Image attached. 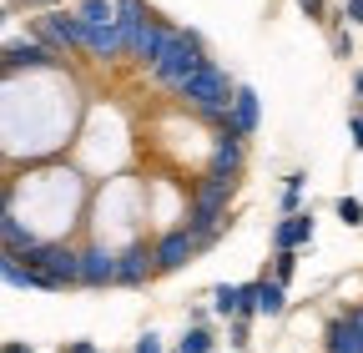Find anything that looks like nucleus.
<instances>
[{"label": "nucleus", "instance_id": "8", "mask_svg": "<svg viewBox=\"0 0 363 353\" xmlns=\"http://www.w3.org/2000/svg\"><path fill=\"white\" fill-rule=\"evenodd\" d=\"M111 283H116V247L111 242L81 247V288H111Z\"/></svg>", "mask_w": 363, "mask_h": 353}, {"label": "nucleus", "instance_id": "20", "mask_svg": "<svg viewBox=\"0 0 363 353\" xmlns=\"http://www.w3.org/2000/svg\"><path fill=\"white\" fill-rule=\"evenodd\" d=\"M328 353H363V343L353 338V328H348L343 318H338V323L328 328Z\"/></svg>", "mask_w": 363, "mask_h": 353}, {"label": "nucleus", "instance_id": "29", "mask_svg": "<svg viewBox=\"0 0 363 353\" xmlns=\"http://www.w3.org/2000/svg\"><path fill=\"white\" fill-rule=\"evenodd\" d=\"M61 353H101V348L86 343V338H71V343H61Z\"/></svg>", "mask_w": 363, "mask_h": 353}, {"label": "nucleus", "instance_id": "31", "mask_svg": "<svg viewBox=\"0 0 363 353\" xmlns=\"http://www.w3.org/2000/svg\"><path fill=\"white\" fill-rule=\"evenodd\" d=\"M298 6H303V16H313V21H323V11H328L323 0H298Z\"/></svg>", "mask_w": 363, "mask_h": 353}, {"label": "nucleus", "instance_id": "32", "mask_svg": "<svg viewBox=\"0 0 363 353\" xmlns=\"http://www.w3.org/2000/svg\"><path fill=\"white\" fill-rule=\"evenodd\" d=\"M0 353H35L30 343H0Z\"/></svg>", "mask_w": 363, "mask_h": 353}, {"label": "nucleus", "instance_id": "1", "mask_svg": "<svg viewBox=\"0 0 363 353\" xmlns=\"http://www.w3.org/2000/svg\"><path fill=\"white\" fill-rule=\"evenodd\" d=\"M238 192V176L227 172H207L192 182V197H187V232L202 237V232H217L222 217H227V197Z\"/></svg>", "mask_w": 363, "mask_h": 353}, {"label": "nucleus", "instance_id": "16", "mask_svg": "<svg viewBox=\"0 0 363 353\" xmlns=\"http://www.w3.org/2000/svg\"><path fill=\"white\" fill-rule=\"evenodd\" d=\"M207 298H212V313H217V318H238V313H242V288H238V283H217Z\"/></svg>", "mask_w": 363, "mask_h": 353}, {"label": "nucleus", "instance_id": "17", "mask_svg": "<svg viewBox=\"0 0 363 353\" xmlns=\"http://www.w3.org/2000/svg\"><path fill=\"white\" fill-rule=\"evenodd\" d=\"M152 21V11H147V0H116V26L126 30V40L136 35V30H142Z\"/></svg>", "mask_w": 363, "mask_h": 353}, {"label": "nucleus", "instance_id": "13", "mask_svg": "<svg viewBox=\"0 0 363 353\" xmlns=\"http://www.w3.org/2000/svg\"><path fill=\"white\" fill-rule=\"evenodd\" d=\"M207 172H227V176H238V172H242V137L222 131V137L212 142V167H207Z\"/></svg>", "mask_w": 363, "mask_h": 353}, {"label": "nucleus", "instance_id": "3", "mask_svg": "<svg viewBox=\"0 0 363 353\" xmlns=\"http://www.w3.org/2000/svg\"><path fill=\"white\" fill-rule=\"evenodd\" d=\"M177 91H182V101H187V106H197L207 121H227V111H233V96H238V86H233V81H227V76L207 61L202 71H192L187 81H182Z\"/></svg>", "mask_w": 363, "mask_h": 353}, {"label": "nucleus", "instance_id": "33", "mask_svg": "<svg viewBox=\"0 0 363 353\" xmlns=\"http://www.w3.org/2000/svg\"><path fill=\"white\" fill-rule=\"evenodd\" d=\"M353 96H358V101H363V66H358V71H353Z\"/></svg>", "mask_w": 363, "mask_h": 353}, {"label": "nucleus", "instance_id": "5", "mask_svg": "<svg viewBox=\"0 0 363 353\" xmlns=\"http://www.w3.org/2000/svg\"><path fill=\"white\" fill-rule=\"evenodd\" d=\"M157 273V247L147 237H131L126 247H116V283L121 288H142Z\"/></svg>", "mask_w": 363, "mask_h": 353}, {"label": "nucleus", "instance_id": "12", "mask_svg": "<svg viewBox=\"0 0 363 353\" xmlns=\"http://www.w3.org/2000/svg\"><path fill=\"white\" fill-rule=\"evenodd\" d=\"M313 232H318L313 212H293V217H283V223L272 228V247H278V252H288V247H308Z\"/></svg>", "mask_w": 363, "mask_h": 353}, {"label": "nucleus", "instance_id": "28", "mask_svg": "<svg viewBox=\"0 0 363 353\" xmlns=\"http://www.w3.org/2000/svg\"><path fill=\"white\" fill-rule=\"evenodd\" d=\"M343 21H348V26H363V0H348V6H343Z\"/></svg>", "mask_w": 363, "mask_h": 353}, {"label": "nucleus", "instance_id": "6", "mask_svg": "<svg viewBox=\"0 0 363 353\" xmlns=\"http://www.w3.org/2000/svg\"><path fill=\"white\" fill-rule=\"evenodd\" d=\"M242 313L247 318H283L288 313V293L278 278H257L242 288Z\"/></svg>", "mask_w": 363, "mask_h": 353}, {"label": "nucleus", "instance_id": "34", "mask_svg": "<svg viewBox=\"0 0 363 353\" xmlns=\"http://www.w3.org/2000/svg\"><path fill=\"white\" fill-rule=\"evenodd\" d=\"M11 212V192H6V182H0V217Z\"/></svg>", "mask_w": 363, "mask_h": 353}, {"label": "nucleus", "instance_id": "9", "mask_svg": "<svg viewBox=\"0 0 363 353\" xmlns=\"http://www.w3.org/2000/svg\"><path fill=\"white\" fill-rule=\"evenodd\" d=\"M172 35H177V26H167V21H157V16H152L142 30L131 35V51H126V56H136L142 66H157V61L167 56V46H172Z\"/></svg>", "mask_w": 363, "mask_h": 353}, {"label": "nucleus", "instance_id": "7", "mask_svg": "<svg viewBox=\"0 0 363 353\" xmlns=\"http://www.w3.org/2000/svg\"><path fill=\"white\" fill-rule=\"evenodd\" d=\"M152 247H157V273H177V268H187V262L197 257V237L187 232V223H182V228H167Z\"/></svg>", "mask_w": 363, "mask_h": 353}, {"label": "nucleus", "instance_id": "19", "mask_svg": "<svg viewBox=\"0 0 363 353\" xmlns=\"http://www.w3.org/2000/svg\"><path fill=\"white\" fill-rule=\"evenodd\" d=\"M217 348V338H212V328H202V323H192L187 333H182V343H177V353H212Z\"/></svg>", "mask_w": 363, "mask_h": 353}, {"label": "nucleus", "instance_id": "4", "mask_svg": "<svg viewBox=\"0 0 363 353\" xmlns=\"http://www.w3.org/2000/svg\"><path fill=\"white\" fill-rule=\"evenodd\" d=\"M207 66V56H202V35H192V30H177L172 35V46H167V56L152 66V76L162 81V86H182L192 71H202Z\"/></svg>", "mask_w": 363, "mask_h": 353}, {"label": "nucleus", "instance_id": "25", "mask_svg": "<svg viewBox=\"0 0 363 353\" xmlns=\"http://www.w3.org/2000/svg\"><path fill=\"white\" fill-rule=\"evenodd\" d=\"M303 212V187H283V217Z\"/></svg>", "mask_w": 363, "mask_h": 353}, {"label": "nucleus", "instance_id": "35", "mask_svg": "<svg viewBox=\"0 0 363 353\" xmlns=\"http://www.w3.org/2000/svg\"><path fill=\"white\" fill-rule=\"evenodd\" d=\"M40 6H56V0H40Z\"/></svg>", "mask_w": 363, "mask_h": 353}, {"label": "nucleus", "instance_id": "23", "mask_svg": "<svg viewBox=\"0 0 363 353\" xmlns=\"http://www.w3.org/2000/svg\"><path fill=\"white\" fill-rule=\"evenodd\" d=\"M247 323H252V318H247V313H238V318H233V328H227V338H233V348H238V353H247Z\"/></svg>", "mask_w": 363, "mask_h": 353}, {"label": "nucleus", "instance_id": "14", "mask_svg": "<svg viewBox=\"0 0 363 353\" xmlns=\"http://www.w3.org/2000/svg\"><path fill=\"white\" fill-rule=\"evenodd\" d=\"M0 283H11V288H40L45 293L40 273H30L26 262H21V252H11V247H0Z\"/></svg>", "mask_w": 363, "mask_h": 353}, {"label": "nucleus", "instance_id": "22", "mask_svg": "<svg viewBox=\"0 0 363 353\" xmlns=\"http://www.w3.org/2000/svg\"><path fill=\"white\" fill-rule=\"evenodd\" d=\"M298 273V247H288V252H278V262H272V278H278L283 288H288V278Z\"/></svg>", "mask_w": 363, "mask_h": 353}, {"label": "nucleus", "instance_id": "21", "mask_svg": "<svg viewBox=\"0 0 363 353\" xmlns=\"http://www.w3.org/2000/svg\"><path fill=\"white\" fill-rule=\"evenodd\" d=\"M333 212H338V223H343V228H363V202H358V197H338Z\"/></svg>", "mask_w": 363, "mask_h": 353}, {"label": "nucleus", "instance_id": "2", "mask_svg": "<svg viewBox=\"0 0 363 353\" xmlns=\"http://www.w3.org/2000/svg\"><path fill=\"white\" fill-rule=\"evenodd\" d=\"M21 262L30 273H40L45 293H66V288H81V252L66 247V242H35L30 252H21Z\"/></svg>", "mask_w": 363, "mask_h": 353}, {"label": "nucleus", "instance_id": "26", "mask_svg": "<svg viewBox=\"0 0 363 353\" xmlns=\"http://www.w3.org/2000/svg\"><path fill=\"white\" fill-rule=\"evenodd\" d=\"M131 353H162V333H142L131 343Z\"/></svg>", "mask_w": 363, "mask_h": 353}, {"label": "nucleus", "instance_id": "24", "mask_svg": "<svg viewBox=\"0 0 363 353\" xmlns=\"http://www.w3.org/2000/svg\"><path fill=\"white\" fill-rule=\"evenodd\" d=\"M343 323L353 328V338L363 343V303H353V308H343Z\"/></svg>", "mask_w": 363, "mask_h": 353}, {"label": "nucleus", "instance_id": "27", "mask_svg": "<svg viewBox=\"0 0 363 353\" xmlns=\"http://www.w3.org/2000/svg\"><path fill=\"white\" fill-rule=\"evenodd\" d=\"M348 142L353 152H363V116H348Z\"/></svg>", "mask_w": 363, "mask_h": 353}, {"label": "nucleus", "instance_id": "11", "mask_svg": "<svg viewBox=\"0 0 363 353\" xmlns=\"http://www.w3.org/2000/svg\"><path fill=\"white\" fill-rule=\"evenodd\" d=\"M257 121H262V106H257V91L252 86H238V96H233V111H227V131H233V137H252L257 131Z\"/></svg>", "mask_w": 363, "mask_h": 353}, {"label": "nucleus", "instance_id": "10", "mask_svg": "<svg viewBox=\"0 0 363 353\" xmlns=\"http://www.w3.org/2000/svg\"><path fill=\"white\" fill-rule=\"evenodd\" d=\"M0 66H11V71H51L56 61H51V51L40 46V40H11L6 51H0Z\"/></svg>", "mask_w": 363, "mask_h": 353}, {"label": "nucleus", "instance_id": "15", "mask_svg": "<svg viewBox=\"0 0 363 353\" xmlns=\"http://www.w3.org/2000/svg\"><path fill=\"white\" fill-rule=\"evenodd\" d=\"M40 237H35V228L30 223H21L16 212H6L0 217V247H11V252H30Z\"/></svg>", "mask_w": 363, "mask_h": 353}, {"label": "nucleus", "instance_id": "36", "mask_svg": "<svg viewBox=\"0 0 363 353\" xmlns=\"http://www.w3.org/2000/svg\"><path fill=\"white\" fill-rule=\"evenodd\" d=\"M0 26H6V11H0Z\"/></svg>", "mask_w": 363, "mask_h": 353}, {"label": "nucleus", "instance_id": "30", "mask_svg": "<svg viewBox=\"0 0 363 353\" xmlns=\"http://www.w3.org/2000/svg\"><path fill=\"white\" fill-rule=\"evenodd\" d=\"M333 56H353V35H343V30L333 35Z\"/></svg>", "mask_w": 363, "mask_h": 353}, {"label": "nucleus", "instance_id": "18", "mask_svg": "<svg viewBox=\"0 0 363 353\" xmlns=\"http://www.w3.org/2000/svg\"><path fill=\"white\" fill-rule=\"evenodd\" d=\"M86 26H116V0H81L76 11Z\"/></svg>", "mask_w": 363, "mask_h": 353}]
</instances>
